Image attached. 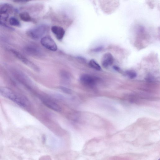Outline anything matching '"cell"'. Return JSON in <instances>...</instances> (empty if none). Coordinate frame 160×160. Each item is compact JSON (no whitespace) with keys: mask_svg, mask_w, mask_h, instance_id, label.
Masks as SVG:
<instances>
[{"mask_svg":"<svg viewBox=\"0 0 160 160\" xmlns=\"http://www.w3.org/2000/svg\"><path fill=\"white\" fill-rule=\"evenodd\" d=\"M0 94L21 107H26L29 104V101L26 97L17 94L8 87H0Z\"/></svg>","mask_w":160,"mask_h":160,"instance_id":"obj_1","label":"cell"},{"mask_svg":"<svg viewBox=\"0 0 160 160\" xmlns=\"http://www.w3.org/2000/svg\"><path fill=\"white\" fill-rule=\"evenodd\" d=\"M47 29L48 27L46 25H41L28 30L27 32V34L32 39L38 40L46 33Z\"/></svg>","mask_w":160,"mask_h":160,"instance_id":"obj_2","label":"cell"},{"mask_svg":"<svg viewBox=\"0 0 160 160\" xmlns=\"http://www.w3.org/2000/svg\"><path fill=\"white\" fill-rule=\"evenodd\" d=\"M11 51L16 57L24 64L36 71H39V68L36 65L26 58L21 53L13 49H11Z\"/></svg>","mask_w":160,"mask_h":160,"instance_id":"obj_3","label":"cell"},{"mask_svg":"<svg viewBox=\"0 0 160 160\" xmlns=\"http://www.w3.org/2000/svg\"><path fill=\"white\" fill-rule=\"evenodd\" d=\"M41 43L46 48L53 51L57 50V46L54 40L49 36H46L42 38Z\"/></svg>","mask_w":160,"mask_h":160,"instance_id":"obj_4","label":"cell"},{"mask_svg":"<svg viewBox=\"0 0 160 160\" xmlns=\"http://www.w3.org/2000/svg\"><path fill=\"white\" fill-rule=\"evenodd\" d=\"M12 73L15 78L20 82L26 86L29 85L30 80L22 72L18 70H14L12 72Z\"/></svg>","mask_w":160,"mask_h":160,"instance_id":"obj_5","label":"cell"},{"mask_svg":"<svg viewBox=\"0 0 160 160\" xmlns=\"http://www.w3.org/2000/svg\"><path fill=\"white\" fill-rule=\"evenodd\" d=\"M80 80L82 84L87 86H93L95 85L96 83L95 78L88 74L82 75L80 78Z\"/></svg>","mask_w":160,"mask_h":160,"instance_id":"obj_6","label":"cell"},{"mask_svg":"<svg viewBox=\"0 0 160 160\" xmlns=\"http://www.w3.org/2000/svg\"><path fill=\"white\" fill-rule=\"evenodd\" d=\"M24 50L27 54L33 57H39L42 55L40 50L37 47L33 46L26 47L24 48Z\"/></svg>","mask_w":160,"mask_h":160,"instance_id":"obj_7","label":"cell"},{"mask_svg":"<svg viewBox=\"0 0 160 160\" xmlns=\"http://www.w3.org/2000/svg\"><path fill=\"white\" fill-rule=\"evenodd\" d=\"M43 104L47 107L56 112H59L61 111L60 107L56 103L49 99L44 98L42 99Z\"/></svg>","mask_w":160,"mask_h":160,"instance_id":"obj_8","label":"cell"},{"mask_svg":"<svg viewBox=\"0 0 160 160\" xmlns=\"http://www.w3.org/2000/svg\"><path fill=\"white\" fill-rule=\"evenodd\" d=\"M114 61V58L112 55L109 52L104 54L102 58L101 63L104 68H107L112 65Z\"/></svg>","mask_w":160,"mask_h":160,"instance_id":"obj_9","label":"cell"},{"mask_svg":"<svg viewBox=\"0 0 160 160\" xmlns=\"http://www.w3.org/2000/svg\"><path fill=\"white\" fill-rule=\"evenodd\" d=\"M51 31L57 38L59 40L62 39L65 33L64 29L60 26H52L51 28Z\"/></svg>","mask_w":160,"mask_h":160,"instance_id":"obj_10","label":"cell"},{"mask_svg":"<svg viewBox=\"0 0 160 160\" xmlns=\"http://www.w3.org/2000/svg\"><path fill=\"white\" fill-rule=\"evenodd\" d=\"M60 77L61 80L64 83L68 84L71 81V75L66 71H61L60 72Z\"/></svg>","mask_w":160,"mask_h":160,"instance_id":"obj_11","label":"cell"},{"mask_svg":"<svg viewBox=\"0 0 160 160\" xmlns=\"http://www.w3.org/2000/svg\"><path fill=\"white\" fill-rule=\"evenodd\" d=\"M20 19L25 22H29L31 20V18L29 14L26 12H23L19 14Z\"/></svg>","mask_w":160,"mask_h":160,"instance_id":"obj_12","label":"cell"},{"mask_svg":"<svg viewBox=\"0 0 160 160\" xmlns=\"http://www.w3.org/2000/svg\"><path fill=\"white\" fill-rule=\"evenodd\" d=\"M89 65L92 68L98 71H100L101 68L100 65L94 59L91 60L89 62Z\"/></svg>","mask_w":160,"mask_h":160,"instance_id":"obj_13","label":"cell"},{"mask_svg":"<svg viewBox=\"0 0 160 160\" xmlns=\"http://www.w3.org/2000/svg\"><path fill=\"white\" fill-rule=\"evenodd\" d=\"M9 22L10 25L14 26L19 27L20 25L19 21L15 18L12 17L9 20Z\"/></svg>","mask_w":160,"mask_h":160,"instance_id":"obj_14","label":"cell"},{"mask_svg":"<svg viewBox=\"0 0 160 160\" xmlns=\"http://www.w3.org/2000/svg\"><path fill=\"white\" fill-rule=\"evenodd\" d=\"M126 74L131 79H133L137 76L136 73L133 71H127L126 72Z\"/></svg>","mask_w":160,"mask_h":160,"instance_id":"obj_15","label":"cell"},{"mask_svg":"<svg viewBox=\"0 0 160 160\" xmlns=\"http://www.w3.org/2000/svg\"><path fill=\"white\" fill-rule=\"evenodd\" d=\"M60 88L63 92L65 93L70 94H71L72 92V90L67 87L61 86L60 87Z\"/></svg>","mask_w":160,"mask_h":160,"instance_id":"obj_16","label":"cell"},{"mask_svg":"<svg viewBox=\"0 0 160 160\" xmlns=\"http://www.w3.org/2000/svg\"><path fill=\"white\" fill-rule=\"evenodd\" d=\"M103 48L102 46H100L92 49V51L94 52H98L102 51Z\"/></svg>","mask_w":160,"mask_h":160,"instance_id":"obj_17","label":"cell"},{"mask_svg":"<svg viewBox=\"0 0 160 160\" xmlns=\"http://www.w3.org/2000/svg\"><path fill=\"white\" fill-rule=\"evenodd\" d=\"M113 68L114 70L117 71H119L120 70V68L117 66H113Z\"/></svg>","mask_w":160,"mask_h":160,"instance_id":"obj_18","label":"cell"},{"mask_svg":"<svg viewBox=\"0 0 160 160\" xmlns=\"http://www.w3.org/2000/svg\"><path fill=\"white\" fill-rule=\"evenodd\" d=\"M42 141L43 143H44L46 141V137L44 135H43L42 137Z\"/></svg>","mask_w":160,"mask_h":160,"instance_id":"obj_19","label":"cell"},{"mask_svg":"<svg viewBox=\"0 0 160 160\" xmlns=\"http://www.w3.org/2000/svg\"><path fill=\"white\" fill-rule=\"evenodd\" d=\"M14 2H28V1H14Z\"/></svg>","mask_w":160,"mask_h":160,"instance_id":"obj_20","label":"cell"},{"mask_svg":"<svg viewBox=\"0 0 160 160\" xmlns=\"http://www.w3.org/2000/svg\"><path fill=\"white\" fill-rule=\"evenodd\" d=\"M158 160H160V159H159Z\"/></svg>","mask_w":160,"mask_h":160,"instance_id":"obj_21","label":"cell"}]
</instances>
